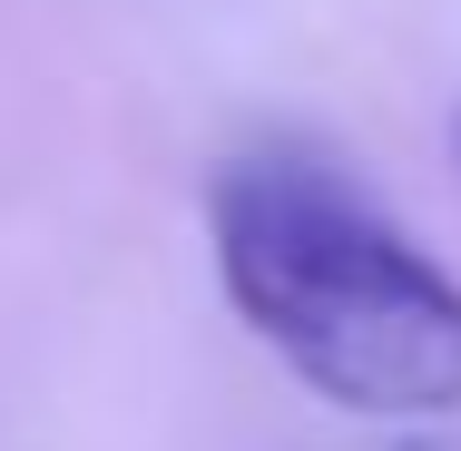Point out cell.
Instances as JSON below:
<instances>
[{
	"mask_svg": "<svg viewBox=\"0 0 461 451\" xmlns=\"http://www.w3.org/2000/svg\"><path fill=\"white\" fill-rule=\"evenodd\" d=\"M216 284L304 392L364 422L461 412V284L314 167H226L206 196Z\"/></svg>",
	"mask_w": 461,
	"mask_h": 451,
	"instance_id": "1",
	"label": "cell"
},
{
	"mask_svg": "<svg viewBox=\"0 0 461 451\" xmlns=\"http://www.w3.org/2000/svg\"><path fill=\"white\" fill-rule=\"evenodd\" d=\"M452 138H461V118H452Z\"/></svg>",
	"mask_w": 461,
	"mask_h": 451,
	"instance_id": "2",
	"label": "cell"
}]
</instances>
